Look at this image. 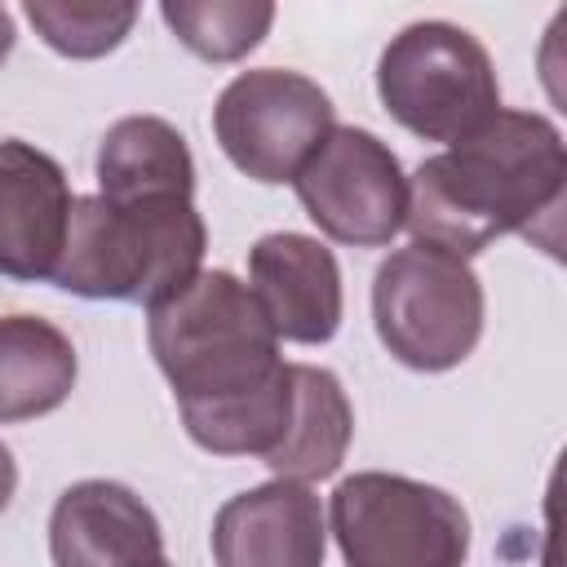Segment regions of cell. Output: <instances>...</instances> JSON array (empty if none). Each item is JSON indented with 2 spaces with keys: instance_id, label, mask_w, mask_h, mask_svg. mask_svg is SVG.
I'll return each instance as SVG.
<instances>
[{
  "instance_id": "cell-19",
  "label": "cell",
  "mask_w": 567,
  "mask_h": 567,
  "mask_svg": "<svg viewBox=\"0 0 567 567\" xmlns=\"http://www.w3.org/2000/svg\"><path fill=\"white\" fill-rule=\"evenodd\" d=\"M13 40H18L13 18H9V9L0 4V66H4V62H9V53H13Z\"/></svg>"
},
{
  "instance_id": "cell-17",
  "label": "cell",
  "mask_w": 567,
  "mask_h": 567,
  "mask_svg": "<svg viewBox=\"0 0 567 567\" xmlns=\"http://www.w3.org/2000/svg\"><path fill=\"white\" fill-rule=\"evenodd\" d=\"M22 13L53 53L97 62L133 35L142 0H22Z\"/></svg>"
},
{
  "instance_id": "cell-8",
  "label": "cell",
  "mask_w": 567,
  "mask_h": 567,
  "mask_svg": "<svg viewBox=\"0 0 567 567\" xmlns=\"http://www.w3.org/2000/svg\"><path fill=\"white\" fill-rule=\"evenodd\" d=\"M292 190L319 235L350 248H385L403 230L408 173L399 155L368 128L332 124L297 168Z\"/></svg>"
},
{
  "instance_id": "cell-6",
  "label": "cell",
  "mask_w": 567,
  "mask_h": 567,
  "mask_svg": "<svg viewBox=\"0 0 567 567\" xmlns=\"http://www.w3.org/2000/svg\"><path fill=\"white\" fill-rule=\"evenodd\" d=\"M328 527L350 567H456L470 554V514L434 483L363 470L337 483Z\"/></svg>"
},
{
  "instance_id": "cell-11",
  "label": "cell",
  "mask_w": 567,
  "mask_h": 567,
  "mask_svg": "<svg viewBox=\"0 0 567 567\" xmlns=\"http://www.w3.org/2000/svg\"><path fill=\"white\" fill-rule=\"evenodd\" d=\"M328 518L310 483L270 478L230 496L213 518V558L221 567H319Z\"/></svg>"
},
{
  "instance_id": "cell-15",
  "label": "cell",
  "mask_w": 567,
  "mask_h": 567,
  "mask_svg": "<svg viewBox=\"0 0 567 567\" xmlns=\"http://www.w3.org/2000/svg\"><path fill=\"white\" fill-rule=\"evenodd\" d=\"M354 439V408L337 372L315 363H292V416L279 447L266 456L270 474L319 483L332 478Z\"/></svg>"
},
{
  "instance_id": "cell-10",
  "label": "cell",
  "mask_w": 567,
  "mask_h": 567,
  "mask_svg": "<svg viewBox=\"0 0 567 567\" xmlns=\"http://www.w3.org/2000/svg\"><path fill=\"white\" fill-rule=\"evenodd\" d=\"M71 186L62 164L22 142H0V275L13 284H44L66 244Z\"/></svg>"
},
{
  "instance_id": "cell-2",
  "label": "cell",
  "mask_w": 567,
  "mask_h": 567,
  "mask_svg": "<svg viewBox=\"0 0 567 567\" xmlns=\"http://www.w3.org/2000/svg\"><path fill=\"white\" fill-rule=\"evenodd\" d=\"M567 146L540 111H496L408 177L403 226L412 239L478 257L501 235H532L563 208Z\"/></svg>"
},
{
  "instance_id": "cell-14",
  "label": "cell",
  "mask_w": 567,
  "mask_h": 567,
  "mask_svg": "<svg viewBox=\"0 0 567 567\" xmlns=\"http://www.w3.org/2000/svg\"><path fill=\"white\" fill-rule=\"evenodd\" d=\"M97 195L102 199H164L195 195V159L177 124L159 115H124L102 133L97 146Z\"/></svg>"
},
{
  "instance_id": "cell-16",
  "label": "cell",
  "mask_w": 567,
  "mask_h": 567,
  "mask_svg": "<svg viewBox=\"0 0 567 567\" xmlns=\"http://www.w3.org/2000/svg\"><path fill=\"white\" fill-rule=\"evenodd\" d=\"M159 13L204 62H244L275 27V0H159Z\"/></svg>"
},
{
  "instance_id": "cell-18",
  "label": "cell",
  "mask_w": 567,
  "mask_h": 567,
  "mask_svg": "<svg viewBox=\"0 0 567 567\" xmlns=\"http://www.w3.org/2000/svg\"><path fill=\"white\" fill-rule=\"evenodd\" d=\"M13 492H18V465H13V452L0 443V514L9 509Z\"/></svg>"
},
{
  "instance_id": "cell-5",
  "label": "cell",
  "mask_w": 567,
  "mask_h": 567,
  "mask_svg": "<svg viewBox=\"0 0 567 567\" xmlns=\"http://www.w3.org/2000/svg\"><path fill=\"white\" fill-rule=\"evenodd\" d=\"M377 97L421 142H456L501 111L492 53L456 22H412L377 58Z\"/></svg>"
},
{
  "instance_id": "cell-12",
  "label": "cell",
  "mask_w": 567,
  "mask_h": 567,
  "mask_svg": "<svg viewBox=\"0 0 567 567\" xmlns=\"http://www.w3.org/2000/svg\"><path fill=\"white\" fill-rule=\"evenodd\" d=\"M49 558L58 567L164 563V532L133 487L115 478H80L49 514Z\"/></svg>"
},
{
  "instance_id": "cell-1",
  "label": "cell",
  "mask_w": 567,
  "mask_h": 567,
  "mask_svg": "<svg viewBox=\"0 0 567 567\" xmlns=\"http://www.w3.org/2000/svg\"><path fill=\"white\" fill-rule=\"evenodd\" d=\"M146 346L173 385L182 425L213 456H270L292 416V363L252 288L199 270L146 306Z\"/></svg>"
},
{
  "instance_id": "cell-13",
  "label": "cell",
  "mask_w": 567,
  "mask_h": 567,
  "mask_svg": "<svg viewBox=\"0 0 567 567\" xmlns=\"http://www.w3.org/2000/svg\"><path fill=\"white\" fill-rule=\"evenodd\" d=\"M80 377L71 337L40 315H0V425L58 412Z\"/></svg>"
},
{
  "instance_id": "cell-7",
  "label": "cell",
  "mask_w": 567,
  "mask_h": 567,
  "mask_svg": "<svg viewBox=\"0 0 567 567\" xmlns=\"http://www.w3.org/2000/svg\"><path fill=\"white\" fill-rule=\"evenodd\" d=\"M332 97L301 71H239L213 106V137L226 159L266 186H284L332 128Z\"/></svg>"
},
{
  "instance_id": "cell-3",
  "label": "cell",
  "mask_w": 567,
  "mask_h": 567,
  "mask_svg": "<svg viewBox=\"0 0 567 567\" xmlns=\"http://www.w3.org/2000/svg\"><path fill=\"white\" fill-rule=\"evenodd\" d=\"M204 248L208 226L182 195L124 204L75 195L66 244L49 284L89 301L155 306L199 275Z\"/></svg>"
},
{
  "instance_id": "cell-4",
  "label": "cell",
  "mask_w": 567,
  "mask_h": 567,
  "mask_svg": "<svg viewBox=\"0 0 567 567\" xmlns=\"http://www.w3.org/2000/svg\"><path fill=\"white\" fill-rule=\"evenodd\" d=\"M483 284L470 257L412 239L394 248L372 279V323L381 346L412 372L465 363L483 337Z\"/></svg>"
},
{
  "instance_id": "cell-9",
  "label": "cell",
  "mask_w": 567,
  "mask_h": 567,
  "mask_svg": "<svg viewBox=\"0 0 567 567\" xmlns=\"http://www.w3.org/2000/svg\"><path fill=\"white\" fill-rule=\"evenodd\" d=\"M248 288L279 341L323 346L341 328V266L315 235H261L248 248Z\"/></svg>"
}]
</instances>
